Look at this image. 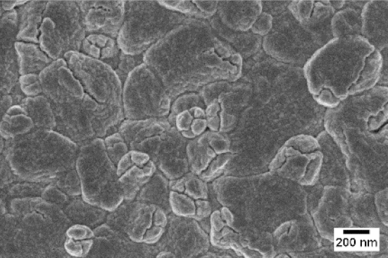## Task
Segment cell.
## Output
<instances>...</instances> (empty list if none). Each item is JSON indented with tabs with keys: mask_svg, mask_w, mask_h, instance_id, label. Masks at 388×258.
Wrapping results in <instances>:
<instances>
[{
	"mask_svg": "<svg viewBox=\"0 0 388 258\" xmlns=\"http://www.w3.org/2000/svg\"><path fill=\"white\" fill-rule=\"evenodd\" d=\"M79 148L55 130L35 128L25 135L5 140L2 149L3 155L16 174L44 179L72 169Z\"/></svg>",
	"mask_w": 388,
	"mask_h": 258,
	"instance_id": "obj_1",
	"label": "cell"
},
{
	"mask_svg": "<svg viewBox=\"0 0 388 258\" xmlns=\"http://www.w3.org/2000/svg\"><path fill=\"white\" fill-rule=\"evenodd\" d=\"M172 12L155 1H125L116 40L122 52L137 56L172 29Z\"/></svg>",
	"mask_w": 388,
	"mask_h": 258,
	"instance_id": "obj_2",
	"label": "cell"
},
{
	"mask_svg": "<svg viewBox=\"0 0 388 258\" xmlns=\"http://www.w3.org/2000/svg\"><path fill=\"white\" fill-rule=\"evenodd\" d=\"M39 32V47L54 61L70 51L80 52L87 33L77 1H48Z\"/></svg>",
	"mask_w": 388,
	"mask_h": 258,
	"instance_id": "obj_3",
	"label": "cell"
},
{
	"mask_svg": "<svg viewBox=\"0 0 388 258\" xmlns=\"http://www.w3.org/2000/svg\"><path fill=\"white\" fill-rule=\"evenodd\" d=\"M75 166L78 174H94L93 177L80 179L81 184L95 178L82 190L84 200L101 209L114 210L118 204L114 198L116 195L114 191L118 192L115 181L116 172L114 163L106 152L104 140L96 137L80 146Z\"/></svg>",
	"mask_w": 388,
	"mask_h": 258,
	"instance_id": "obj_4",
	"label": "cell"
},
{
	"mask_svg": "<svg viewBox=\"0 0 388 258\" xmlns=\"http://www.w3.org/2000/svg\"><path fill=\"white\" fill-rule=\"evenodd\" d=\"M124 116L142 120L159 117L167 113L168 97L162 82L144 63L135 67L123 85Z\"/></svg>",
	"mask_w": 388,
	"mask_h": 258,
	"instance_id": "obj_5",
	"label": "cell"
},
{
	"mask_svg": "<svg viewBox=\"0 0 388 258\" xmlns=\"http://www.w3.org/2000/svg\"><path fill=\"white\" fill-rule=\"evenodd\" d=\"M63 58L87 94L100 104L123 106V83L108 64L79 51Z\"/></svg>",
	"mask_w": 388,
	"mask_h": 258,
	"instance_id": "obj_6",
	"label": "cell"
},
{
	"mask_svg": "<svg viewBox=\"0 0 388 258\" xmlns=\"http://www.w3.org/2000/svg\"><path fill=\"white\" fill-rule=\"evenodd\" d=\"M87 34H103L116 39L123 25L125 1H76Z\"/></svg>",
	"mask_w": 388,
	"mask_h": 258,
	"instance_id": "obj_7",
	"label": "cell"
},
{
	"mask_svg": "<svg viewBox=\"0 0 388 258\" xmlns=\"http://www.w3.org/2000/svg\"><path fill=\"white\" fill-rule=\"evenodd\" d=\"M42 94L51 105L81 99L85 92L62 58L54 61L39 73Z\"/></svg>",
	"mask_w": 388,
	"mask_h": 258,
	"instance_id": "obj_8",
	"label": "cell"
},
{
	"mask_svg": "<svg viewBox=\"0 0 388 258\" xmlns=\"http://www.w3.org/2000/svg\"><path fill=\"white\" fill-rule=\"evenodd\" d=\"M82 99L51 105L56 118L55 130L79 147L96 138L92 118L85 108Z\"/></svg>",
	"mask_w": 388,
	"mask_h": 258,
	"instance_id": "obj_9",
	"label": "cell"
},
{
	"mask_svg": "<svg viewBox=\"0 0 388 258\" xmlns=\"http://www.w3.org/2000/svg\"><path fill=\"white\" fill-rule=\"evenodd\" d=\"M48 1H28L15 9L18 15L16 41L39 44V28Z\"/></svg>",
	"mask_w": 388,
	"mask_h": 258,
	"instance_id": "obj_10",
	"label": "cell"
},
{
	"mask_svg": "<svg viewBox=\"0 0 388 258\" xmlns=\"http://www.w3.org/2000/svg\"><path fill=\"white\" fill-rule=\"evenodd\" d=\"M80 52L102 61L115 70L121 52L117 40L103 34H87Z\"/></svg>",
	"mask_w": 388,
	"mask_h": 258,
	"instance_id": "obj_11",
	"label": "cell"
},
{
	"mask_svg": "<svg viewBox=\"0 0 388 258\" xmlns=\"http://www.w3.org/2000/svg\"><path fill=\"white\" fill-rule=\"evenodd\" d=\"M14 47L18 55L20 75L39 74L54 61L37 44L16 41Z\"/></svg>",
	"mask_w": 388,
	"mask_h": 258,
	"instance_id": "obj_12",
	"label": "cell"
},
{
	"mask_svg": "<svg viewBox=\"0 0 388 258\" xmlns=\"http://www.w3.org/2000/svg\"><path fill=\"white\" fill-rule=\"evenodd\" d=\"M31 118L36 128L55 130L56 118L52 106L43 94L26 97L20 104Z\"/></svg>",
	"mask_w": 388,
	"mask_h": 258,
	"instance_id": "obj_13",
	"label": "cell"
},
{
	"mask_svg": "<svg viewBox=\"0 0 388 258\" xmlns=\"http://www.w3.org/2000/svg\"><path fill=\"white\" fill-rule=\"evenodd\" d=\"M35 128L20 105H13L1 116V136L4 140L25 135Z\"/></svg>",
	"mask_w": 388,
	"mask_h": 258,
	"instance_id": "obj_14",
	"label": "cell"
},
{
	"mask_svg": "<svg viewBox=\"0 0 388 258\" xmlns=\"http://www.w3.org/2000/svg\"><path fill=\"white\" fill-rule=\"evenodd\" d=\"M20 77L18 55L13 47L1 49V94H8Z\"/></svg>",
	"mask_w": 388,
	"mask_h": 258,
	"instance_id": "obj_15",
	"label": "cell"
},
{
	"mask_svg": "<svg viewBox=\"0 0 388 258\" xmlns=\"http://www.w3.org/2000/svg\"><path fill=\"white\" fill-rule=\"evenodd\" d=\"M104 143L106 152L114 164L118 163L127 152V144L120 133L108 135L104 140Z\"/></svg>",
	"mask_w": 388,
	"mask_h": 258,
	"instance_id": "obj_16",
	"label": "cell"
},
{
	"mask_svg": "<svg viewBox=\"0 0 388 258\" xmlns=\"http://www.w3.org/2000/svg\"><path fill=\"white\" fill-rule=\"evenodd\" d=\"M142 63H144L143 55L132 56L120 52L119 61L115 71L123 85L129 73Z\"/></svg>",
	"mask_w": 388,
	"mask_h": 258,
	"instance_id": "obj_17",
	"label": "cell"
},
{
	"mask_svg": "<svg viewBox=\"0 0 388 258\" xmlns=\"http://www.w3.org/2000/svg\"><path fill=\"white\" fill-rule=\"evenodd\" d=\"M18 82L26 97H35L42 94L39 74L29 73L20 75Z\"/></svg>",
	"mask_w": 388,
	"mask_h": 258,
	"instance_id": "obj_18",
	"label": "cell"
},
{
	"mask_svg": "<svg viewBox=\"0 0 388 258\" xmlns=\"http://www.w3.org/2000/svg\"><path fill=\"white\" fill-rule=\"evenodd\" d=\"M27 1V0L1 1V15L4 12L15 9L17 7L26 4Z\"/></svg>",
	"mask_w": 388,
	"mask_h": 258,
	"instance_id": "obj_19",
	"label": "cell"
},
{
	"mask_svg": "<svg viewBox=\"0 0 388 258\" xmlns=\"http://www.w3.org/2000/svg\"><path fill=\"white\" fill-rule=\"evenodd\" d=\"M10 94L12 97L13 105H20L21 102L26 97L25 94L23 92L18 82L11 90Z\"/></svg>",
	"mask_w": 388,
	"mask_h": 258,
	"instance_id": "obj_20",
	"label": "cell"
},
{
	"mask_svg": "<svg viewBox=\"0 0 388 258\" xmlns=\"http://www.w3.org/2000/svg\"><path fill=\"white\" fill-rule=\"evenodd\" d=\"M13 104L12 97L10 94L1 95V114L4 113Z\"/></svg>",
	"mask_w": 388,
	"mask_h": 258,
	"instance_id": "obj_21",
	"label": "cell"
}]
</instances>
